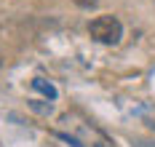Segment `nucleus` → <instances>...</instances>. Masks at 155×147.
Returning a JSON list of instances; mask_svg holds the SVG:
<instances>
[{
	"label": "nucleus",
	"mask_w": 155,
	"mask_h": 147,
	"mask_svg": "<svg viewBox=\"0 0 155 147\" xmlns=\"http://www.w3.org/2000/svg\"><path fill=\"white\" fill-rule=\"evenodd\" d=\"M88 32H91L94 40H99V43H104V46H115L118 40H120V35H123V27H120V21L115 16H96L88 24Z\"/></svg>",
	"instance_id": "1"
},
{
	"label": "nucleus",
	"mask_w": 155,
	"mask_h": 147,
	"mask_svg": "<svg viewBox=\"0 0 155 147\" xmlns=\"http://www.w3.org/2000/svg\"><path fill=\"white\" fill-rule=\"evenodd\" d=\"M32 88H38V91H40L43 96H48V99H51V102L56 99V88H54L51 83H46V80H43V78H35V80H32Z\"/></svg>",
	"instance_id": "2"
},
{
	"label": "nucleus",
	"mask_w": 155,
	"mask_h": 147,
	"mask_svg": "<svg viewBox=\"0 0 155 147\" xmlns=\"http://www.w3.org/2000/svg\"><path fill=\"white\" fill-rule=\"evenodd\" d=\"M75 5H80V8H94L96 5V0H72Z\"/></svg>",
	"instance_id": "3"
},
{
	"label": "nucleus",
	"mask_w": 155,
	"mask_h": 147,
	"mask_svg": "<svg viewBox=\"0 0 155 147\" xmlns=\"http://www.w3.org/2000/svg\"><path fill=\"white\" fill-rule=\"evenodd\" d=\"M96 147H107V145H102V142H99V145H96Z\"/></svg>",
	"instance_id": "4"
},
{
	"label": "nucleus",
	"mask_w": 155,
	"mask_h": 147,
	"mask_svg": "<svg viewBox=\"0 0 155 147\" xmlns=\"http://www.w3.org/2000/svg\"><path fill=\"white\" fill-rule=\"evenodd\" d=\"M0 64H3V54H0Z\"/></svg>",
	"instance_id": "5"
}]
</instances>
